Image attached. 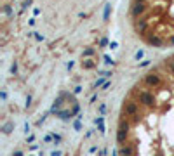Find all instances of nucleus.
Segmentation results:
<instances>
[{
    "mask_svg": "<svg viewBox=\"0 0 174 156\" xmlns=\"http://www.w3.org/2000/svg\"><path fill=\"white\" fill-rule=\"evenodd\" d=\"M129 128H131V123L125 121V120H120V125H118V130H117V142L124 144L125 139L129 135Z\"/></svg>",
    "mask_w": 174,
    "mask_h": 156,
    "instance_id": "f257e3e1",
    "label": "nucleus"
},
{
    "mask_svg": "<svg viewBox=\"0 0 174 156\" xmlns=\"http://www.w3.org/2000/svg\"><path fill=\"white\" fill-rule=\"evenodd\" d=\"M139 103H143L145 106H153L155 104V95L148 90H141L139 92Z\"/></svg>",
    "mask_w": 174,
    "mask_h": 156,
    "instance_id": "f03ea898",
    "label": "nucleus"
},
{
    "mask_svg": "<svg viewBox=\"0 0 174 156\" xmlns=\"http://www.w3.org/2000/svg\"><path fill=\"white\" fill-rule=\"evenodd\" d=\"M145 82H146V85H150V87H160L162 85V78H160L158 73H148L145 76Z\"/></svg>",
    "mask_w": 174,
    "mask_h": 156,
    "instance_id": "7ed1b4c3",
    "label": "nucleus"
},
{
    "mask_svg": "<svg viewBox=\"0 0 174 156\" xmlns=\"http://www.w3.org/2000/svg\"><path fill=\"white\" fill-rule=\"evenodd\" d=\"M145 11H146V2H136L131 9V14H132V17H139L141 14H145Z\"/></svg>",
    "mask_w": 174,
    "mask_h": 156,
    "instance_id": "20e7f679",
    "label": "nucleus"
},
{
    "mask_svg": "<svg viewBox=\"0 0 174 156\" xmlns=\"http://www.w3.org/2000/svg\"><path fill=\"white\" fill-rule=\"evenodd\" d=\"M124 113L129 115V116L138 115V103H134V101H127V103L124 104Z\"/></svg>",
    "mask_w": 174,
    "mask_h": 156,
    "instance_id": "39448f33",
    "label": "nucleus"
},
{
    "mask_svg": "<svg viewBox=\"0 0 174 156\" xmlns=\"http://www.w3.org/2000/svg\"><path fill=\"white\" fill-rule=\"evenodd\" d=\"M118 154L120 156H132L134 154V148L131 144H122L120 149H118Z\"/></svg>",
    "mask_w": 174,
    "mask_h": 156,
    "instance_id": "423d86ee",
    "label": "nucleus"
},
{
    "mask_svg": "<svg viewBox=\"0 0 174 156\" xmlns=\"http://www.w3.org/2000/svg\"><path fill=\"white\" fill-rule=\"evenodd\" d=\"M134 28H136L138 33H143V31H146V28H148V23H146L145 19H139V21L134 23Z\"/></svg>",
    "mask_w": 174,
    "mask_h": 156,
    "instance_id": "0eeeda50",
    "label": "nucleus"
},
{
    "mask_svg": "<svg viewBox=\"0 0 174 156\" xmlns=\"http://www.w3.org/2000/svg\"><path fill=\"white\" fill-rule=\"evenodd\" d=\"M150 43L153 47H158V49H162V45H164V42H162L158 37H150Z\"/></svg>",
    "mask_w": 174,
    "mask_h": 156,
    "instance_id": "6e6552de",
    "label": "nucleus"
},
{
    "mask_svg": "<svg viewBox=\"0 0 174 156\" xmlns=\"http://www.w3.org/2000/svg\"><path fill=\"white\" fill-rule=\"evenodd\" d=\"M96 123H98V128H99V134H104V118L103 116H98V118H96Z\"/></svg>",
    "mask_w": 174,
    "mask_h": 156,
    "instance_id": "1a4fd4ad",
    "label": "nucleus"
},
{
    "mask_svg": "<svg viewBox=\"0 0 174 156\" xmlns=\"http://www.w3.org/2000/svg\"><path fill=\"white\" fill-rule=\"evenodd\" d=\"M82 66H84V70H92L96 66V62L92 59H85V61H82Z\"/></svg>",
    "mask_w": 174,
    "mask_h": 156,
    "instance_id": "9d476101",
    "label": "nucleus"
},
{
    "mask_svg": "<svg viewBox=\"0 0 174 156\" xmlns=\"http://www.w3.org/2000/svg\"><path fill=\"white\" fill-rule=\"evenodd\" d=\"M94 54H96V49L89 47V49H85V50H84V54H82V56H84V57H91V56H94Z\"/></svg>",
    "mask_w": 174,
    "mask_h": 156,
    "instance_id": "9b49d317",
    "label": "nucleus"
},
{
    "mask_svg": "<svg viewBox=\"0 0 174 156\" xmlns=\"http://www.w3.org/2000/svg\"><path fill=\"white\" fill-rule=\"evenodd\" d=\"M12 128H14V125L11 123V121H7V123L4 125V128H2V130H4V134H11V132H12Z\"/></svg>",
    "mask_w": 174,
    "mask_h": 156,
    "instance_id": "f8f14e48",
    "label": "nucleus"
},
{
    "mask_svg": "<svg viewBox=\"0 0 174 156\" xmlns=\"http://www.w3.org/2000/svg\"><path fill=\"white\" fill-rule=\"evenodd\" d=\"M143 57H145V50H143V49H139L136 54H134V59H136V61H141Z\"/></svg>",
    "mask_w": 174,
    "mask_h": 156,
    "instance_id": "ddd939ff",
    "label": "nucleus"
},
{
    "mask_svg": "<svg viewBox=\"0 0 174 156\" xmlns=\"http://www.w3.org/2000/svg\"><path fill=\"white\" fill-rule=\"evenodd\" d=\"M104 78H106V76H101V78H98V80H96V83H94V89H98V87H103L104 83H106V82H104Z\"/></svg>",
    "mask_w": 174,
    "mask_h": 156,
    "instance_id": "4468645a",
    "label": "nucleus"
},
{
    "mask_svg": "<svg viewBox=\"0 0 174 156\" xmlns=\"http://www.w3.org/2000/svg\"><path fill=\"white\" fill-rule=\"evenodd\" d=\"M110 9H112V5H110V4H106V5H104V12H103L104 21H106V19H108V16H110Z\"/></svg>",
    "mask_w": 174,
    "mask_h": 156,
    "instance_id": "2eb2a0df",
    "label": "nucleus"
},
{
    "mask_svg": "<svg viewBox=\"0 0 174 156\" xmlns=\"http://www.w3.org/2000/svg\"><path fill=\"white\" fill-rule=\"evenodd\" d=\"M104 62H106V64H115V61H113V59L112 57H110V56H104Z\"/></svg>",
    "mask_w": 174,
    "mask_h": 156,
    "instance_id": "dca6fc26",
    "label": "nucleus"
},
{
    "mask_svg": "<svg viewBox=\"0 0 174 156\" xmlns=\"http://www.w3.org/2000/svg\"><path fill=\"white\" fill-rule=\"evenodd\" d=\"M73 127H75V130H80V128H82V123H80V120H77V121H75Z\"/></svg>",
    "mask_w": 174,
    "mask_h": 156,
    "instance_id": "f3484780",
    "label": "nucleus"
},
{
    "mask_svg": "<svg viewBox=\"0 0 174 156\" xmlns=\"http://www.w3.org/2000/svg\"><path fill=\"white\" fill-rule=\"evenodd\" d=\"M99 45H101V47H104V45H110V43H108V38H101V40H99Z\"/></svg>",
    "mask_w": 174,
    "mask_h": 156,
    "instance_id": "a211bd4d",
    "label": "nucleus"
},
{
    "mask_svg": "<svg viewBox=\"0 0 174 156\" xmlns=\"http://www.w3.org/2000/svg\"><path fill=\"white\" fill-rule=\"evenodd\" d=\"M11 73H12V75H16V73H17V64H16V62L11 66Z\"/></svg>",
    "mask_w": 174,
    "mask_h": 156,
    "instance_id": "6ab92c4d",
    "label": "nucleus"
},
{
    "mask_svg": "<svg viewBox=\"0 0 174 156\" xmlns=\"http://www.w3.org/2000/svg\"><path fill=\"white\" fill-rule=\"evenodd\" d=\"M108 47H110L112 50H115L117 47H118V43H117V42H110V45H108Z\"/></svg>",
    "mask_w": 174,
    "mask_h": 156,
    "instance_id": "aec40b11",
    "label": "nucleus"
},
{
    "mask_svg": "<svg viewBox=\"0 0 174 156\" xmlns=\"http://www.w3.org/2000/svg\"><path fill=\"white\" fill-rule=\"evenodd\" d=\"M33 37L37 38L38 42H42V40H44V35H38V33H35V31H33Z\"/></svg>",
    "mask_w": 174,
    "mask_h": 156,
    "instance_id": "412c9836",
    "label": "nucleus"
},
{
    "mask_svg": "<svg viewBox=\"0 0 174 156\" xmlns=\"http://www.w3.org/2000/svg\"><path fill=\"white\" fill-rule=\"evenodd\" d=\"M45 142H51V140H54V134H51V135H45Z\"/></svg>",
    "mask_w": 174,
    "mask_h": 156,
    "instance_id": "4be33fe9",
    "label": "nucleus"
},
{
    "mask_svg": "<svg viewBox=\"0 0 174 156\" xmlns=\"http://www.w3.org/2000/svg\"><path fill=\"white\" fill-rule=\"evenodd\" d=\"M30 5H31V0H25V2H23V9L30 7Z\"/></svg>",
    "mask_w": 174,
    "mask_h": 156,
    "instance_id": "5701e85b",
    "label": "nucleus"
},
{
    "mask_svg": "<svg viewBox=\"0 0 174 156\" xmlns=\"http://www.w3.org/2000/svg\"><path fill=\"white\" fill-rule=\"evenodd\" d=\"M61 154H63V153L59 151V149H56V151H52V153H51V156H61Z\"/></svg>",
    "mask_w": 174,
    "mask_h": 156,
    "instance_id": "b1692460",
    "label": "nucleus"
},
{
    "mask_svg": "<svg viewBox=\"0 0 174 156\" xmlns=\"http://www.w3.org/2000/svg\"><path fill=\"white\" fill-rule=\"evenodd\" d=\"M54 142L58 144V142H61V135H58V134H54Z\"/></svg>",
    "mask_w": 174,
    "mask_h": 156,
    "instance_id": "393cba45",
    "label": "nucleus"
},
{
    "mask_svg": "<svg viewBox=\"0 0 174 156\" xmlns=\"http://www.w3.org/2000/svg\"><path fill=\"white\" fill-rule=\"evenodd\" d=\"M110 87H112V82H106V83H104V85H103V90H108Z\"/></svg>",
    "mask_w": 174,
    "mask_h": 156,
    "instance_id": "a878e982",
    "label": "nucleus"
},
{
    "mask_svg": "<svg viewBox=\"0 0 174 156\" xmlns=\"http://www.w3.org/2000/svg\"><path fill=\"white\" fill-rule=\"evenodd\" d=\"M0 99H2V101H5V99H7V92H2V94H0Z\"/></svg>",
    "mask_w": 174,
    "mask_h": 156,
    "instance_id": "bb28decb",
    "label": "nucleus"
},
{
    "mask_svg": "<svg viewBox=\"0 0 174 156\" xmlns=\"http://www.w3.org/2000/svg\"><path fill=\"white\" fill-rule=\"evenodd\" d=\"M82 92V87H75V90H73V94H80Z\"/></svg>",
    "mask_w": 174,
    "mask_h": 156,
    "instance_id": "cd10ccee",
    "label": "nucleus"
},
{
    "mask_svg": "<svg viewBox=\"0 0 174 156\" xmlns=\"http://www.w3.org/2000/svg\"><path fill=\"white\" fill-rule=\"evenodd\" d=\"M30 104H31V95H28V97H26V108H28Z\"/></svg>",
    "mask_w": 174,
    "mask_h": 156,
    "instance_id": "c85d7f7f",
    "label": "nucleus"
},
{
    "mask_svg": "<svg viewBox=\"0 0 174 156\" xmlns=\"http://www.w3.org/2000/svg\"><path fill=\"white\" fill-rule=\"evenodd\" d=\"M25 132H26V134L30 132V123H25Z\"/></svg>",
    "mask_w": 174,
    "mask_h": 156,
    "instance_id": "c756f323",
    "label": "nucleus"
},
{
    "mask_svg": "<svg viewBox=\"0 0 174 156\" xmlns=\"http://www.w3.org/2000/svg\"><path fill=\"white\" fill-rule=\"evenodd\" d=\"M104 109H106V106H104V104H101V106H99V111H101V113H104Z\"/></svg>",
    "mask_w": 174,
    "mask_h": 156,
    "instance_id": "7c9ffc66",
    "label": "nucleus"
},
{
    "mask_svg": "<svg viewBox=\"0 0 174 156\" xmlns=\"http://www.w3.org/2000/svg\"><path fill=\"white\" fill-rule=\"evenodd\" d=\"M14 156H23V151H16V153H14Z\"/></svg>",
    "mask_w": 174,
    "mask_h": 156,
    "instance_id": "2f4dec72",
    "label": "nucleus"
},
{
    "mask_svg": "<svg viewBox=\"0 0 174 156\" xmlns=\"http://www.w3.org/2000/svg\"><path fill=\"white\" fill-rule=\"evenodd\" d=\"M171 43H172V45H174V35H172V37H171Z\"/></svg>",
    "mask_w": 174,
    "mask_h": 156,
    "instance_id": "473e14b6",
    "label": "nucleus"
},
{
    "mask_svg": "<svg viewBox=\"0 0 174 156\" xmlns=\"http://www.w3.org/2000/svg\"><path fill=\"white\" fill-rule=\"evenodd\" d=\"M136 2H146V0H136Z\"/></svg>",
    "mask_w": 174,
    "mask_h": 156,
    "instance_id": "72a5a7b5",
    "label": "nucleus"
}]
</instances>
